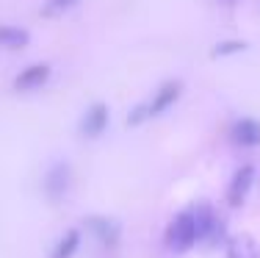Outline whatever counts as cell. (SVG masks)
Listing matches in <instances>:
<instances>
[{"label": "cell", "instance_id": "3", "mask_svg": "<svg viewBox=\"0 0 260 258\" xmlns=\"http://www.w3.org/2000/svg\"><path fill=\"white\" fill-rule=\"evenodd\" d=\"M83 228L103 244V247H116L119 244V236H122V228L116 219H108V217H89L83 222Z\"/></svg>", "mask_w": 260, "mask_h": 258}, {"label": "cell", "instance_id": "4", "mask_svg": "<svg viewBox=\"0 0 260 258\" xmlns=\"http://www.w3.org/2000/svg\"><path fill=\"white\" fill-rule=\"evenodd\" d=\"M180 92H183V83H180V81H169V83H164V86H160V89L155 92V97H152V100L144 106L147 117H160L164 111H169V108L177 103Z\"/></svg>", "mask_w": 260, "mask_h": 258}, {"label": "cell", "instance_id": "9", "mask_svg": "<svg viewBox=\"0 0 260 258\" xmlns=\"http://www.w3.org/2000/svg\"><path fill=\"white\" fill-rule=\"evenodd\" d=\"M227 258H257V244L249 236H227L224 239Z\"/></svg>", "mask_w": 260, "mask_h": 258}, {"label": "cell", "instance_id": "1", "mask_svg": "<svg viewBox=\"0 0 260 258\" xmlns=\"http://www.w3.org/2000/svg\"><path fill=\"white\" fill-rule=\"evenodd\" d=\"M200 242V231H197V219L191 211H183L172 219V225L166 228V244L175 253H185Z\"/></svg>", "mask_w": 260, "mask_h": 258}, {"label": "cell", "instance_id": "11", "mask_svg": "<svg viewBox=\"0 0 260 258\" xmlns=\"http://www.w3.org/2000/svg\"><path fill=\"white\" fill-rule=\"evenodd\" d=\"M30 42L28 31L14 28V25H0V47H9V50H20Z\"/></svg>", "mask_w": 260, "mask_h": 258}, {"label": "cell", "instance_id": "2", "mask_svg": "<svg viewBox=\"0 0 260 258\" xmlns=\"http://www.w3.org/2000/svg\"><path fill=\"white\" fill-rule=\"evenodd\" d=\"M252 183H255V167L252 164H244V167L235 169L230 186H227V206L230 208H241L246 203L252 192Z\"/></svg>", "mask_w": 260, "mask_h": 258}, {"label": "cell", "instance_id": "7", "mask_svg": "<svg viewBox=\"0 0 260 258\" xmlns=\"http://www.w3.org/2000/svg\"><path fill=\"white\" fill-rule=\"evenodd\" d=\"M233 142L238 147H260V122L252 117H244L233 125Z\"/></svg>", "mask_w": 260, "mask_h": 258}, {"label": "cell", "instance_id": "6", "mask_svg": "<svg viewBox=\"0 0 260 258\" xmlns=\"http://www.w3.org/2000/svg\"><path fill=\"white\" fill-rule=\"evenodd\" d=\"M47 81H50V67L47 64H30L14 78V89L17 92H34V89H42Z\"/></svg>", "mask_w": 260, "mask_h": 258}, {"label": "cell", "instance_id": "13", "mask_svg": "<svg viewBox=\"0 0 260 258\" xmlns=\"http://www.w3.org/2000/svg\"><path fill=\"white\" fill-rule=\"evenodd\" d=\"M78 0H53V6L55 9H70V6H75Z\"/></svg>", "mask_w": 260, "mask_h": 258}, {"label": "cell", "instance_id": "10", "mask_svg": "<svg viewBox=\"0 0 260 258\" xmlns=\"http://www.w3.org/2000/svg\"><path fill=\"white\" fill-rule=\"evenodd\" d=\"M78 247H80V231L72 228V231H67L64 236L58 239V244L53 247L50 258H72L78 253Z\"/></svg>", "mask_w": 260, "mask_h": 258}, {"label": "cell", "instance_id": "14", "mask_svg": "<svg viewBox=\"0 0 260 258\" xmlns=\"http://www.w3.org/2000/svg\"><path fill=\"white\" fill-rule=\"evenodd\" d=\"M221 3H238V0H221Z\"/></svg>", "mask_w": 260, "mask_h": 258}, {"label": "cell", "instance_id": "8", "mask_svg": "<svg viewBox=\"0 0 260 258\" xmlns=\"http://www.w3.org/2000/svg\"><path fill=\"white\" fill-rule=\"evenodd\" d=\"M70 189V167L67 164H55V167L45 175V192L53 203L61 200Z\"/></svg>", "mask_w": 260, "mask_h": 258}, {"label": "cell", "instance_id": "12", "mask_svg": "<svg viewBox=\"0 0 260 258\" xmlns=\"http://www.w3.org/2000/svg\"><path fill=\"white\" fill-rule=\"evenodd\" d=\"M241 50H246L244 42H221V45H216L213 56H230V53H241Z\"/></svg>", "mask_w": 260, "mask_h": 258}, {"label": "cell", "instance_id": "5", "mask_svg": "<svg viewBox=\"0 0 260 258\" xmlns=\"http://www.w3.org/2000/svg\"><path fill=\"white\" fill-rule=\"evenodd\" d=\"M108 120H111L108 106H105V103H94V106L83 114V120H80V133H83L86 139L103 136L105 128H108Z\"/></svg>", "mask_w": 260, "mask_h": 258}]
</instances>
